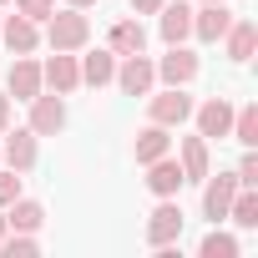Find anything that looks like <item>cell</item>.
Wrapping results in <instances>:
<instances>
[{
  "label": "cell",
  "mask_w": 258,
  "mask_h": 258,
  "mask_svg": "<svg viewBox=\"0 0 258 258\" xmlns=\"http://www.w3.org/2000/svg\"><path fill=\"white\" fill-rule=\"evenodd\" d=\"M46 41H51V51H81L86 41H91V21L81 16V11H51L46 16Z\"/></svg>",
  "instance_id": "cell-1"
},
{
  "label": "cell",
  "mask_w": 258,
  "mask_h": 258,
  "mask_svg": "<svg viewBox=\"0 0 258 258\" xmlns=\"http://www.w3.org/2000/svg\"><path fill=\"white\" fill-rule=\"evenodd\" d=\"M61 126H66V101H61V91H46L41 86L31 96V132L36 137H56Z\"/></svg>",
  "instance_id": "cell-2"
},
{
  "label": "cell",
  "mask_w": 258,
  "mask_h": 258,
  "mask_svg": "<svg viewBox=\"0 0 258 258\" xmlns=\"http://www.w3.org/2000/svg\"><path fill=\"white\" fill-rule=\"evenodd\" d=\"M192 116H198V137L203 142H213V137L223 142L233 132V101L228 96H208L203 106H192Z\"/></svg>",
  "instance_id": "cell-3"
},
{
  "label": "cell",
  "mask_w": 258,
  "mask_h": 258,
  "mask_svg": "<svg viewBox=\"0 0 258 258\" xmlns=\"http://www.w3.org/2000/svg\"><path fill=\"white\" fill-rule=\"evenodd\" d=\"M182 223H187V218H182V208H177L172 198H162V203H157V213L147 218V243H152V248H172V243L182 238Z\"/></svg>",
  "instance_id": "cell-4"
},
{
  "label": "cell",
  "mask_w": 258,
  "mask_h": 258,
  "mask_svg": "<svg viewBox=\"0 0 258 258\" xmlns=\"http://www.w3.org/2000/svg\"><path fill=\"white\" fill-rule=\"evenodd\" d=\"M147 116L162 121V126H182V121L192 116V96H187L182 86H167V91H157V96L147 101Z\"/></svg>",
  "instance_id": "cell-5"
},
{
  "label": "cell",
  "mask_w": 258,
  "mask_h": 258,
  "mask_svg": "<svg viewBox=\"0 0 258 258\" xmlns=\"http://www.w3.org/2000/svg\"><path fill=\"white\" fill-rule=\"evenodd\" d=\"M126 96H147L152 91V81H157V66L137 51V56H121V66H116V76H111Z\"/></svg>",
  "instance_id": "cell-6"
},
{
  "label": "cell",
  "mask_w": 258,
  "mask_h": 258,
  "mask_svg": "<svg viewBox=\"0 0 258 258\" xmlns=\"http://www.w3.org/2000/svg\"><path fill=\"white\" fill-rule=\"evenodd\" d=\"M208 187H203V218H213V223H223L228 218V203H233V192L243 187L238 182V172H218V177H203Z\"/></svg>",
  "instance_id": "cell-7"
},
{
  "label": "cell",
  "mask_w": 258,
  "mask_h": 258,
  "mask_svg": "<svg viewBox=\"0 0 258 258\" xmlns=\"http://www.w3.org/2000/svg\"><path fill=\"white\" fill-rule=\"evenodd\" d=\"M228 26H233V11L223 6V0H208L203 11H192V36L208 41V46H218V41L228 36Z\"/></svg>",
  "instance_id": "cell-8"
},
{
  "label": "cell",
  "mask_w": 258,
  "mask_h": 258,
  "mask_svg": "<svg viewBox=\"0 0 258 258\" xmlns=\"http://www.w3.org/2000/svg\"><path fill=\"white\" fill-rule=\"evenodd\" d=\"M41 81L51 86V91H61V96H71L76 86H81V66H76V56L71 51H56L46 66H41Z\"/></svg>",
  "instance_id": "cell-9"
},
{
  "label": "cell",
  "mask_w": 258,
  "mask_h": 258,
  "mask_svg": "<svg viewBox=\"0 0 258 258\" xmlns=\"http://www.w3.org/2000/svg\"><path fill=\"white\" fill-rule=\"evenodd\" d=\"M0 162L16 167V172H31V167H36V132H31V126H21V132H11V126H6V147H0Z\"/></svg>",
  "instance_id": "cell-10"
},
{
  "label": "cell",
  "mask_w": 258,
  "mask_h": 258,
  "mask_svg": "<svg viewBox=\"0 0 258 258\" xmlns=\"http://www.w3.org/2000/svg\"><path fill=\"white\" fill-rule=\"evenodd\" d=\"M0 41L11 46V56H31L41 46V26L26 21V16H6V21H0Z\"/></svg>",
  "instance_id": "cell-11"
},
{
  "label": "cell",
  "mask_w": 258,
  "mask_h": 258,
  "mask_svg": "<svg viewBox=\"0 0 258 258\" xmlns=\"http://www.w3.org/2000/svg\"><path fill=\"white\" fill-rule=\"evenodd\" d=\"M157 76H162L167 86H187V81L198 76V56H192L187 46H167V56L157 61Z\"/></svg>",
  "instance_id": "cell-12"
},
{
  "label": "cell",
  "mask_w": 258,
  "mask_h": 258,
  "mask_svg": "<svg viewBox=\"0 0 258 258\" xmlns=\"http://www.w3.org/2000/svg\"><path fill=\"white\" fill-rule=\"evenodd\" d=\"M223 41H228V61L243 66V61H253V51H258V26H253L248 16H233V26H228Z\"/></svg>",
  "instance_id": "cell-13"
},
{
  "label": "cell",
  "mask_w": 258,
  "mask_h": 258,
  "mask_svg": "<svg viewBox=\"0 0 258 258\" xmlns=\"http://www.w3.org/2000/svg\"><path fill=\"white\" fill-rule=\"evenodd\" d=\"M182 182H187V177H182V162H177V157H157V162H147V187H152L157 198H177Z\"/></svg>",
  "instance_id": "cell-14"
},
{
  "label": "cell",
  "mask_w": 258,
  "mask_h": 258,
  "mask_svg": "<svg viewBox=\"0 0 258 258\" xmlns=\"http://www.w3.org/2000/svg\"><path fill=\"white\" fill-rule=\"evenodd\" d=\"M162 21H157V31H162V41L167 46H182L187 36H192V11L182 6V0H177V6H167V0H162V11H157Z\"/></svg>",
  "instance_id": "cell-15"
},
{
  "label": "cell",
  "mask_w": 258,
  "mask_h": 258,
  "mask_svg": "<svg viewBox=\"0 0 258 258\" xmlns=\"http://www.w3.org/2000/svg\"><path fill=\"white\" fill-rule=\"evenodd\" d=\"M106 51H111V56H137V51H147V31H142V21H116L111 36H106Z\"/></svg>",
  "instance_id": "cell-16"
},
{
  "label": "cell",
  "mask_w": 258,
  "mask_h": 258,
  "mask_svg": "<svg viewBox=\"0 0 258 258\" xmlns=\"http://www.w3.org/2000/svg\"><path fill=\"white\" fill-rule=\"evenodd\" d=\"M132 152H137V162H142V167H147V162H157V157H167V152H172V137H167V126H162V121L142 126Z\"/></svg>",
  "instance_id": "cell-17"
},
{
  "label": "cell",
  "mask_w": 258,
  "mask_h": 258,
  "mask_svg": "<svg viewBox=\"0 0 258 258\" xmlns=\"http://www.w3.org/2000/svg\"><path fill=\"white\" fill-rule=\"evenodd\" d=\"M41 86H46V81H41V66H36L31 56H16V66H11V96H16V101H31Z\"/></svg>",
  "instance_id": "cell-18"
},
{
  "label": "cell",
  "mask_w": 258,
  "mask_h": 258,
  "mask_svg": "<svg viewBox=\"0 0 258 258\" xmlns=\"http://www.w3.org/2000/svg\"><path fill=\"white\" fill-rule=\"evenodd\" d=\"M6 223H11V233H36V228L46 223V208L31 203V198H16V203L6 208Z\"/></svg>",
  "instance_id": "cell-19"
},
{
  "label": "cell",
  "mask_w": 258,
  "mask_h": 258,
  "mask_svg": "<svg viewBox=\"0 0 258 258\" xmlns=\"http://www.w3.org/2000/svg\"><path fill=\"white\" fill-rule=\"evenodd\" d=\"M76 66H81V81H86V86H106V81L116 76V56H111V51H91V56H81Z\"/></svg>",
  "instance_id": "cell-20"
},
{
  "label": "cell",
  "mask_w": 258,
  "mask_h": 258,
  "mask_svg": "<svg viewBox=\"0 0 258 258\" xmlns=\"http://www.w3.org/2000/svg\"><path fill=\"white\" fill-rule=\"evenodd\" d=\"M177 162H182V177L187 182H203L208 177V142L203 137H182V157Z\"/></svg>",
  "instance_id": "cell-21"
},
{
  "label": "cell",
  "mask_w": 258,
  "mask_h": 258,
  "mask_svg": "<svg viewBox=\"0 0 258 258\" xmlns=\"http://www.w3.org/2000/svg\"><path fill=\"white\" fill-rule=\"evenodd\" d=\"M228 218H233L238 228H258V192H253V187H238L233 203H228Z\"/></svg>",
  "instance_id": "cell-22"
},
{
  "label": "cell",
  "mask_w": 258,
  "mask_h": 258,
  "mask_svg": "<svg viewBox=\"0 0 258 258\" xmlns=\"http://www.w3.org/2000/svg\"><path fill=\"white\" fill-rule=\"evenodd\" d=\"M228 137L243 142V147H258V106H253V101L233 111V132H228Z\"/></svg>",
  "instance_id": "cell-23"
},
{
  "label": "cell",
  "mask_w": 258,
  "mask_h": 258,
  "mask_svg": "<svg viewBox=\"0 0 258 258\" xmlns=\"http://www.w3.org/2000/svg\"><path fill=\"white\" fill-rule=\"evenodd\" d=\"M198 253H203V258H238V238H228V233H208Z\"/></svg>",
  "instance_id": "cell-24"
},
{
  "label": "cell",
  "mask_w": 258,
  "mask_h": 258,
  "mask_svg": "<svg viewBox=\"0 0 258 258\" xmlns=\"http://www.w3.org/2000/svg\"><path fill=\"white\" fill-rule=\"evenodd\" d=\"M0 253H6V258H31V253H41V243H36L31 233H6Z\"/></svg>",
  "instance_id": "cell-25"
},
{
  "label": "cell",
  "mask_w": 258,
  "mask_h": 258,
  "mask_svg": "<svg viewBox=\"0 0 258 258\" xmlns=\"http://www.w3.org/2000/svg\"><path fill=\"white\" fill-rule=\"evenodd\" d=\"M51 11H56V0H16V16H26V21H36V26H41Z\"/></svg>",
  "instance_id": "cell-26"
},
{
  "label": "cell",
  "mask_w": 258,
  "mask_h": 258,
  "mask_svg": "<svg viewBox=\"0 0 258 258\" xmlns=\"http://www.w3.org/2000/svg\"><path fill=\"white\" fill-rule=\"evenodd\" d=\"M16 198H21V172L6 167V172H0V208H11Z\"/></svg>",
  "instance_id": "cell-27"
},
{
  "label": "cell",
  "mask_w": 258,
  "mask_h": 258,
  "mask_svg": "<svg viewBox=\"0 0 258 258\" xmlns=\"http://www.w3.org/2000/svg\"><path fill=\"white\" fill-rule=\"evenodd\" d=\"M238 182H243V187H258V157H253V147H248V157L238 162Z\"/></svg>",
  "instance_id": "cell-28"
},
{
  "label": "cell",
  "mask_w": 258,
  "mask_h": 258,
  "mask_svg": "<svg viewBox=\"0 0 258 258\" xmlns=\"http://www.w3.org/2000/svg\"><path fill=\"white\" fill-rule=\"evenodd\" d=\"M132 11H137V16H157V11H162V0H132Z\"/></svg>",
  "instance_id": "cell-29"
},
{
  "label": "cell",
  "mask_w": 258,
  "mask_h": 258,
  "mask_svg": "<svg viewBox=\"0 0 258 258\" xmlns=\"http://www.w3.org/2000/svg\"><path fill=\"white\" fill-rule=\"evenodd\" d=\"M6 126H11V96H0V137H6Z\"/></svg>",
  "instance_id": "cell-30"
},
{
  "label": "cell",
  "mask_w": 258,
  "mask_h": 258,
  "mask_svg": "<svg viewBox=\"0 0 258 258\" xmlns=\"http://www.w3.org/2000/svg\"><path fill=\"white\" fill-rule=\"evenodd\" d=\"M66 6H71V11H86V6H96V0H66Z\"/></svg>",
  "instance_id": "cell-31"
},
{
  "label": "cell",
  "mask_w": 258,
  "mask_h": 258,
  "mask_svg": "<svg viewBox=\"0 0 258 258\" xmlns=\"http://www.w3.org/2000/svg\"><path fill=\"white\" fill-rule=\"evenodd\" d=\"M6 233H11V223H6V218H0V243H6Z\"/></svg>",
  "instance_id": "cell-32"
},
{
  "label": "cell",
  "mask_w": 258,
  "mask_h": 258,
  "mask_svg": "<svg viewBox=\"0 0 258 258\" xmlns=\"http://www.w3.org/2000/svg\"><path fill=\"white\" fill-rule=\"evenodd\" d=\"M0 6H6V0H0Z\"/></svg>",
  "instance_id": "cell-33"
},
{
  "label": "cell",
  "mask_w": 258,
  "mask_h": 258,
  "mask_svg": "<svg viewBox=\"0 0 258 258\" xmlns=\"http://www.w3.org/2000/svg\"><path fill=\"white\" fill-rule=\"evenodd\" d=\"M203 6H208V0H203Z\"/></svg>",
  "instance_id": "cell-34"
},
{
  "label": "cell",
  "mask_w": 258,
  "mask_h": 258,
  "mask_svg": "<svg viewBox=\"0 0 258 258\" xmlns=\"http://www.w3.org/2000/svg\"><path fill=\"white\" fill-rule=\"evenodd\" d=\"M0 21H6V16H0Z\"/></svg>",
  "instance_id": "cell-35"
}]
</instances>
